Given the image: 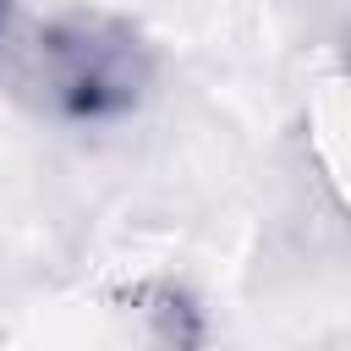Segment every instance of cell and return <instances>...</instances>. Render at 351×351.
Returning <instances> with one entry per match:
<instances>
[{
	"label": "cell",
	"mask_w": 351,
	"mask_h": 351,
	"mask_svg": "<svg viewBox=\"0 0 351 351\" xmlns=\"http://www.w3.org/2000/svg\"><path fill=\"white\" fill-rule=\"evenodd\" d=\"M154 49L115 16H33L0 0V88L38 115L93 121L121 115L143 99Z\"/></svg>",
	"instance_id": "cell-1"
}]
</instances>
